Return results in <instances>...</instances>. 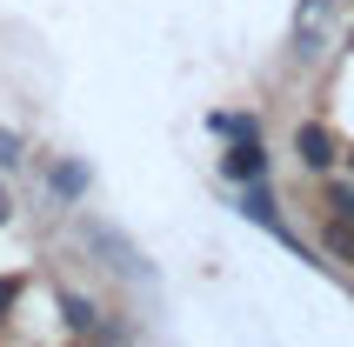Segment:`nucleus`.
Masks as SVG:
<instances>
[{
	"label": "nucleus",
	"instance_id": "nucleus-3",
	"mask_svg": "<svg viewBox=\"0 0 354 347\" xmlns=\"http://www.w3.org/2000/svg\"><path fill=\"white\" fill-rule=\"evenodd\" d=\"M241 214H248V221H261V227H274V234H281V214H274V200H268V187H261V180H248V200H241Z\"/></svg>",
	"mask_w": 354,
	"mask_h": 347
},
{
	"label": "nucleus",
	"instance_id": "nucleus-6",
	"mask_svg": "<svg viewBox=\"0 0 354 347\" xmlns=\"http://www.w3.org/2000/svg\"><path fill=\"white\" fill-rule=\"evenodd\" d=\"M328 207H335L341 221H354V187H328Z\"/></svg>",
	"mask_w": 354,
	"mask_h": 347
},
{
	"label": "nucleus",
	"instance_id": "nucleus-8",
	"mask_svg": "<svg viewBox=\"0 0 354 347\" xmlns=\"http://www.w3.org/2000/svg\"><path fill=\"white\" fill-rule=\"evenodd\" d=\"M14 308V281H0V314Z\"/></svg>",
	"mask_w": 354,
	"mask_h": 347
},
{
	"label": "nucleus",
	"instance_id": "nucleus-1",
	"mask_svg": "<svg viewBox=\"0 0 354 347\" xmlns=\"http://www.w3.org/2000/svg\"><path fill=\"white\" fill-rule=\"evenodd\" d=\"M295 154H301V167L328 174V167H335V134H328V127H315V120H308V127H295Z\"/></svg>",
	"mask_w": 354,
	"mask_h": 347
},
{
	"label": "nucleus",
	"instance_id": "nucleus-5",
	"mask_svg": "<svg viewBox=\"0 0 354 347\" xmlns=\"http://www.w3.org/2000/svg\"><path fill=\"white\" fill-rule=\"evenodd\" d=\"M328 254H335V261H354V227H348V221L328 227Z\"/></svg>",
	"mask_w": 354,
	"mask_h": 347
},
{
	"label": "nucleus",
	"instance_id": "nucleus-4",
	"mask_svg": "<svg viewBox=\"0 0 354 347\" xmlns=\"http://www.w3.org/2000/svg\"><path fill=\"white\" fill-rule=\"evenodd\" d=\"M60 308H67V328L74 334H100V314L80 301V294H60Z\"/></svg>",
	"mask_w": 354,
	"mask_h": 347
},
{
	"label": "nucleus",
	"instance_id": "nucleus-9",
	"mask_svg": "<svg viewBox=\"0 0 354 347\" xmlns=\"http://www.w3.org/2000/svg\"><path fill=\"white\" fill-rule=\"evenodd\" d=\"M0 221H7V194H0Z\"/></svg>",
	"mask_w": 354,
	"mask_h": 347
},
{
	"label": "nucleus",
	"instance_id": "nucleus-7",
	"mask_svg": "<svg viewBox=\"0 0 354 347\" xmlns=\"http://www.w3.org/2000/svg\"><path fill=\"white\" fill-rule=\"evenodd\" d=\"M14 160H20V140L7 134V127H0V167H14Z\"/></svg>",
	"mask_w": 354,
	"mask_h": 347
},
{
	"label": "nucleus",
	"instance_id": "nucleus-2",
	"mask_svg": "<svg viewBox=\"0 0 354 347\" xmlns=\"http://www.w3.org/2000/svg\"><path fill=\"white\" fill-rule=\"evenodd\" d=\"M221 167L234 174V180H261V174H268V154H261V140H234Z\"/></svg>",
	"mask_w": 354,
	"mask_h": 347
}]
</instances>
